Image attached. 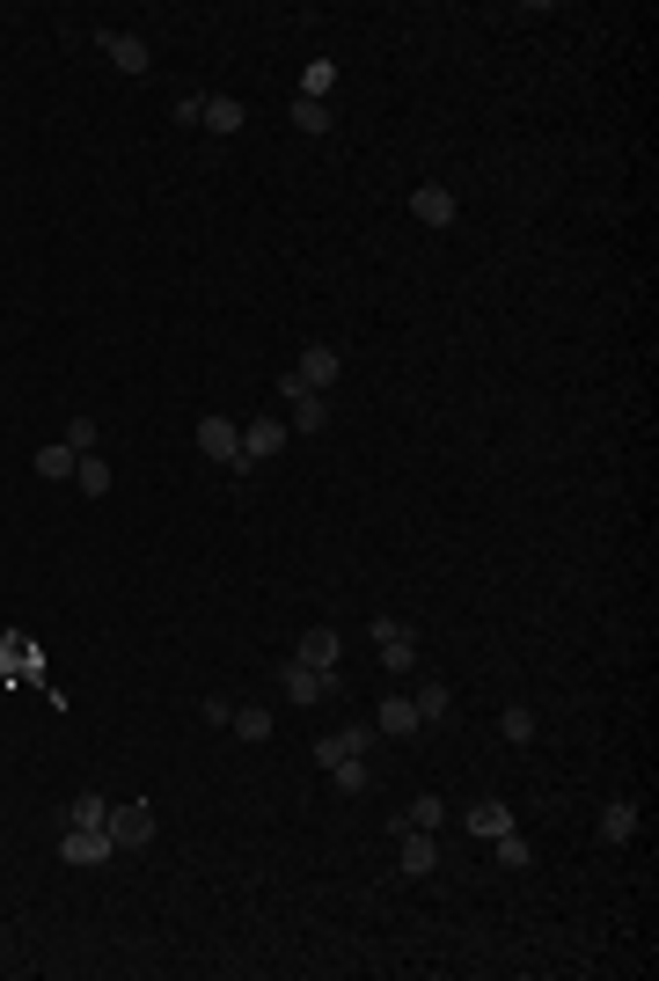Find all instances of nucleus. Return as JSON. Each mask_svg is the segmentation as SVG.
Here are the masks:
<instances>
[{
  "instance_id": "nucleus-25",
  "label": "nucleus",
  "mask_w": 659,
  "mask_h": 981,
  "mask_svg": "<svg viewBox=\"0 0 659 981\" xmlns=\"http://www.w3.org/2000/svg\"><path fill=\"white\" fill-rule=\"evenodd\" d=\"M73 490H81V498H104V490H110V462H104V455H81V469H73Z\"/></svg>"
},
{
  "instance_id": "nucleus-5",
  "label": "nucleus",
  "mask_w": 659,
  "mask_h": 981,
  "mask_svg": "<svg viewBox=\"0 0 659 981\" xmlns=\"http://www.w3.org/2000/svg\"><path fill=\"white\" fill-rule=\"evenodd\" d=\"M96 52H104L118 73H147V67H155V44L132 37V30H96Z\"/></svg>"
},
{
  "instance_id": "nucleus-4",
  "label": "nucleus",
  "mask_w": 659,
  "mask_h": 981,
  "mask_svg": "<svg viewBox=\"0 0 659 981\" xmlns=\"http://www.w3.org/2000/svg\"><path fill=\"white\" fill-rule=\"evenodd\" d=\"M118 850H147L155 842V806L147 799H125V806H110V828H104Z\"/></svg>"
},
{
  "instance_id": "nucleus-8",
  "label": "nucleus",
  "mask_w": 659,
  "mask_h": 981,
  "mask_svg": "<svg viewBox=\"0 0 659 981\" xmlns=\"http://www.w3.org/2000/svg\"><path fill=\"white\" fill-rule=\"evenodd\" d=\"M374 725H337V733H323L315 740V762H323V770H337V762H345V754H374Z\"/></svg>"
},
{
  "instance_id": "nucleus-30",
  "label": "nucleus",
  "mask_w": 659,
  "mask_h": 981,
  "mask_svg": "<svg viewBox=\"0 0 659 981\" xmlns=\"http://www.w3.org/2000/svg\"><path fill=\"white\" fill-rule=\"evenodd\" d=\"M169 118H176V125H198V118H206V96H176Z\"/></svg>"
},
{
  "instance_id": "nucleus-24",
  "label": "nucleus",
  "mask_w": 659,
  "mask_h": 981,
  "mask_svg": "<svg viewBox=\"0 0 659 981\" xmlns=\"http://www.w3.org/2000/svg\"><path fill=\"white\" fill-rule=\"evenodd\" d=\"M67 828H110V799L104 791H81V799L67 806Z\"/></svg>"
},
{
  "instance_id": "nucleus-27",
  "label": "nucleus",
  "mask_w": 659,
  "mask_h": 981,
  "mask_svg": "<svg viewBox=\"0 0 659 981\" xmlns=\"http://www.w3.org/2000/svg\"><path fill=\"white\" fill-rule=\"evenodd\" d=\"M499 733L513 740V747H528V740H535L542 725H535V711H528V703H513V711H505V719H499Z\"/></svg>"
},
{
  "instance_id": "nucleus-17",
  "label": "nucleus",
  "mask_w": 659,
  "mask_h": 981,
  "mask_svg": "<svg viewBox=\"0 0 659 981\" xmlns=\"http://www.w3.org/2000/svg\"><path fill=\"white\" fill-rule=\"evenodd\" d=\"M462 828L491 842V835H505V828H513V806H505V799H476V806L462 813Z\"/></svg>"
},
{
  "instance_id": "nucleus-1",
  "label": "nucleus",
  "mask_w": 659,
  "mask_h": 981,
  "mask_svg": "<svg viewBox=\"0 0 659 981\" xmlns=\"http://www.w3.org/2000/svg\"><path fill=\"white\" fill-rule=\"evenodd\" d=\"M191 439H198V455H206V462H220V469H235V476L249 469V455H243V433H235V418H198V425H191Z\"/></svg>"
},
{
  "instance_id": "nucleus-28",
  "label": "nucleus",
  "mask_w": 659,
  "mask_h": 981,
  "mask_svg": "<svg viewBox=\"0 0 659 981\" xmlns=\"http://www.w3.org/2000/svg\"><path fill=\"white\" fill-rule=\"evenodd\" d=\"M59 439H67L73 455H96V447H104V425H96V418H67V433H59Z\"/></svg>"
},
{
  "instance_id": "nucleus-6",
  "label": "nucleus",
  "mask_w": 659,
  "mask_h": 981,
  "mask_svg": "<svg viewBox=\"0 0 659 981\" xmlns=\"http://www.w3.org/2000/svg\"><path fill=\"white\" fill-rule=\"evenodd\" d=\"M396 864H403V879H433L440 872V842H433V828H396Z\"/></svg>"
},
{
  "instance_id": "nucleus-18",
  "label": "nucleus",
  "mask_w": 659,
  "mask_h": 981,
  "mask_svg": "<svg viewBox=\"0 0 659 981\" xmlns=\"http://www.w3.org/2000/svg\"><path fill=\"white\" fill-rule=\"evenodd\" d=\"M198 125H206V132H220V140H235V132L249 125V110L235 103V96H206V118H198Z\"/></svg>"
},
{
  "instance_id": "nucleus-14",
  "label": "nucleus",
  "mask_w": 659,
  "mask_h": 981,
  "mask_svg": "<svg viewBox=\"0 0 659 981\" xmlns=\"http://www.w3.org/2000/svg\"><path fill=\"white\" fill-rule=\"evenodd\" d=\"M374 652H382L388 674H411V666H417V631H411V623H396L388 637H374Z\"/></svg>"
},
{
  "instance_id": "nucleus-11",
  "label": "nucleus",
  "mask_w": 659,
  "mask_h": 981,
  "mask_svg": "<svg viewBox=\"0 0 659 981\" xmlns=\"http://www.w3.org/2000/svg\"><path fill=\"white\" fill-rule=\"evenodd\" d=\"M411 220H417V228H454V191H447V184H417V191H411Z\"/></svg>"
},
{
  "instance_id": "nucleus-23",
  "label": "nucleus",
  "mask_w": 659,
  "mask_h": 981,
  "mask_svg": "<svg viewBox=\"0 0 659 981\" xmlns=\"http://www.w3.org/2000/svg\"><path fill=\"white\" fill-rule=\"evenodd\" d=\"M491 850H499V864H505V872H528V864H535V842H528L521 828H505V835H491Z\"/></svg>"
},
{
  "instance_id": "nucleus-22",
  "label": "nucleus",
  "mask_w": 659,
  "mask_h": 981,
  "mask_svg": "<svg viewBox=\"0 0 659 981\" xmlns=\"http://www.w3.org/2000/svg\"><path fill=\"white\" fill-rule=\"evenodd\" d=\"M286 118H294V132H308V140H323L330 125H337V118H330V103H308V96H294V103H286Z\"/></svg>"
},
{
  "instance_id": "nucleus-3",
  "label": "nucleus",
  "mask_w": 659,
  "mask_h": 981,
  "mask_svg": "<svg viewBox=\"0 0 659 981\" xmlns=\"http://www.w3.org/2000/svg\"><path fill=\"white\" fill-rule=\"evenodd\" d=\"M118 858V842L104 835V828H67L59 835V864H73V872H96V864Z\"/></svg>"
},
{
  "instance_id": "nucleus-26",
  "label": "nucleus",
  "mask_w": 659,
  "mask_h": 981,
  "mask_svg": "<svg viewBox=\"0 0 659 981\" xmlns=\"http://www.w3.org/2000/svg\"><path fill=\"white\" fill-rule=\"evenodd\" d=\"M330 88H337V67H330V59H308V73H301V96H308V103H330Z\"/></svg>"
},
{
  "instance_id": "nucleus-21",
  "label": "nucleus",
  "mask_w": 659,
  "mask_h": 981,
  "mask_svg": "<svg viewBox=\"0 0 659 981\" xmlns=\"http://www.w3.org/2000/svg\"><path fill=\"white\" fill-rule=\"evenodd\" d=\"M440 821H447V799H440V791H417L411 806L396 813V828H440Z\"/></svg>"
},
{
  "instance_id": "nucleus-20",
  "label": "nucleus",
  "mask_w": 659,
  "mask_h": 981,
  "mask_svg": "<svg viewBox=\"0 0 659 981\" xmlns=\"http://www.w3.org/2000/svg\"><path fill=\"white\" fill-rule=\"evenodd\" d=\"M366 784H374V770H366V754H345V762L330 770V791H337V799H360Z\"/></svg>"
},
{
  "instance_id": "nucleus-16",
  "label": "nucleus",
  "mask_w": 659,
  "mask_h": 981,
  "mask_svg": "<svg viewBox=\"0 0 659 981\" xmlns=\"http://www.w3.org/2000/svg\"><path fill=\"white\" fill-rule=\"evenodd\" d=\"M638 821H645V813L630 806V799H616V806H601V828H593V835H601L608 850H623V842L638 835Z\"/></svg>"
},
{
  "instance_id": "nucleus-7",
  "label": "nucleus",
  "mask_w": 659,
  "mask_h": 981,
  "mask_svg": "<svg viewBox=\"0 0 659 981\" xmlns=\"http://www.w3.org/2000/svg\"><path fill=\"white\" fill-rule=\"evenodd\" d=\"M337 374H345L337 345H308V351L294 359V382H301V388H315V396H330V388H337Z\"/></svg>"
},
{
  "instance_id": "nucleus-10",
  "label": "nucleus",
  "mask_w": 659,
  "mask_h": 981,
  "mask_svg": "<svg viewBox=\"0 0 659 981\" xmlns=\"http://www.w3.org/2000/svg\"><path fill=\"white\" fill-rule=\"evenodd\" d=\"M286 433H294L286 418H249V425H243V455H249V469H257V462H272V455H286Z\"/></svg>"
},
{
  "instance_id": "nucleus-9",
  "label": "nucleus",
  "mask_w": 659,
  "mask_h": 981,
  "mask_svg": "<svg viewBox=\"0 0 659 981\" xmlns=\"http://www.w3.org/2000/svg\"><path fill=\"white\" fill-rule=\"evenodd\" d=\"M278 396L294 404V433H330V404L315 396V388H301L294 374H278Z\"/></svg>"
},
{
  "instance_id": "nucleus-12",
  "label": "nucleus",
  "mask_w": 659,
  "mask_h": 981,
  "mask_svg": "<svg viewBox=\"0 0 659 981\" xmlns=\"http://www.w3.org/2000/svg\"><path fill=\"white\" fill-rule=\"evenodd\" d=\"M374 733L411 740V733H425V719H417V703H411V696H382V711H374Z\"/></svg>"
},
{
  "instance_id": "nucleus-13",
  "label": "nucleus",
  "mask_w": 659,
  "mask_h": 981,
  "mask_svg": "<svg viewBox=\"0 0 659 981\" xmlns=\"http://www.w3.org/2000/svg\"><path fill=\"white\" fill-rule=\"evenodd\" d=\"M294 660H301V666H337V660H345V637L330 631V623H315V631H301Z\"/></svg>"
},
{
  "instance_id": "nucleus-2",
  "label": "nucleus",
  "mask_w": 659,
  "mask_h": 981,
  "mask_svg": "<svg viewBox=\"0 0 659 981\" xmlns=\"http://www.w3.org/2000/svg\"><path fill=\"white\" fill-rule=\"evenodd\" d=\"M278 688H286L294 703H330L337 688H345V674H337V666H301V660H286V666H278Z\"/></svg>"
},
{
  "instance_id": "nucleus-15",
  "label": "nucleus",
  "mask_w": 659,
  "mask_h": 981,
  "mask_svg": "<svg viewBox=\"0 0 659 981\" xmlns=\"http://www.w3.org/2000/svg\"><path fill=\"white\" fill-rule=\"evenodd\" d=\"M411 703H417V719L425 725H440V719H454V688L440 682V674H425V682L411 688Z\"/></svg>"
},
{
  "instance_id": "nucleus-19",
  "label": "nucleus",
  "mask_w": 659,
  "mask_h": 981,
  "mask_svg": "<svg viewBox=\"0 0 659 981\" xmlns=\"http://www.w3.org/2000/svg\"><path fill=\"white\" fill-rule=\"evenodd\" d=\"M73 469H81V455H73L67 439H52V447H37V476H45V484H73Z\"/></svg>"
},
{
  "instance_id": "nucleus-29",
  "label": "nucleus",
  "mask_w": 659,
  "mask_h": 981,
  "mask_svg": "<svg viewBox=\"0 0 659 981\" xmlns=\"http://www.w3.org/2000/svg\"><path fill=\"white\" fill-rule=\"evenodd\" d=\"M227 725H235L243 740H272V711H257V703H243V711H235Z\"/></svg>"
}]
</instances>
